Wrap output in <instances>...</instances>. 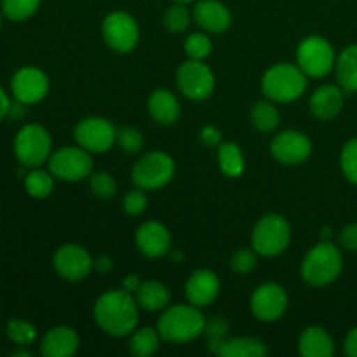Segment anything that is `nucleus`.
Wrapping results in <instances>:
<instances>
[{"instance_id": "nucleus-1", "label": "nucleus", "mask_w": 357, "mask_h": 357, "mask_svg": "<svg viewBox=\"0 0 357 357\" xmlns=\"http://www.w3.org/2000/svg\"><path fill=\"white\" fill-rule=\"evenodd\" d=\"M138 303L135 295L122 289L107 291L96 300L93 316L103 333L110 337H128L138 326Z\"/></svg>"}, {"instance_id": "nucleus-2", "label": "nucleus", "mask_w": 357, "mask_h": 357, "mask_svg": "<svg viewBox=\"0 0 357 357\" xmlns=\"http://www.w3.org/2000/svg\"><path fill=\"white\" fill-rule=\"evenodd\" d=\"M208 321L199 307L192 303L173 305L162 312L157 323L160 338L169 344H188L201 337L206 331Z\"/></svg>"}, {"instance_id": "nucleus-3", "label": "nucleus", "mask_w": 357, "mask_h": 357, "mask_svg": "<svg viewBox=\"0 0 357 357\" xmlns=\"http://www.w3.org/2000/svg\"><path fill=\"white\" fill-rule=\"evenodd\" d=\"M344 271V255L340 248L330 241H321L310 248L303 257L300 274L307 284L314 288H324L340 278Z\"/></svg>"}, {"instance_id": "nucleus-4", "label": "nucleus", "mask_w": 357, "mask_h": 357, "mask_svg": "<svg viewBox=\"0 0 357 357\" xmlns=\"http://www.w3.org/2000/svg\"><path fill=\"white\" fill-rule=\"evenodd\" d=\"M307 89V75L298 65L278 63L264 73L261 91L274 103H291Z\"/></svg>"}, {"instance_id": "nucleus-5", "label": "nucleus", "mask_w": 357, "mask_h": 357, "mask_svg": "<svg viewBox=\"0 0 357 357\" xmlns=\"http://www.w3.org/2000/svg\"><path fill=\"white\" fill-rule=\"evenodd\" d=\"M291 241V227L282 215L271 213L261 216L251 232V246L260 257H279Z\"/></svg>"}, {"instance_id": "nucleus-6", "label": "nucleus", "mask_w": 357, "mask_h": 357, "mask_svg": "<svg viewBox=\"0 0 357 357\" xmlns=\"http://www.w3.org/2000/svg\"><path fill=\"white\" fill-rule=\"evenodd\" d=\"M14 155L23 167H40L52 153V138L40 124H24L14 138Z\"/></svg>"}, {"instance_id": "nucleus-7", "label": "nucleus", "mask_w": 357, "mask_h": 357, "mask_svg": "<svg viewBox=\"0 0 357 357\" xmlns=\"http://www.w3.org/2000/svg\"><path fill=\"white\" fill-rule=\"evenodd\" d=\"M174 160L160 150L145 153L132 166L131 180L142 190H159L166 187L174 176Z\"/></svg>"}, {"instance_id": "nucleus-8", "label": "nucleus", "mask_w": 357, "mask_h": 357, "mask_svg": "<svg viewBox=\"0 0 357 357\" xmlns=\"http://www.w3.org/2000/svg\"><path fill=\"white\" fill-rule=\"evenodd\" d=\"M296 61L302 72L310 79H321L331 73L337 65V54L330 42L319 35H310L296 51Z\"/></svg>"}, {"instance_id": "nucleus-9", "label": "nucleus", "mask_w": 357, "mask_h": 357, "mask_svg": "<svg viewBox=\"0 0 357 357\" xmlns=\"http://www.w3.org/2000/svg\"><path fill=\"white\" fill-rule=\"evenodd\" d=\"M52 176L61 181H80L93 173V157L82 146H61L47 160Z\"/></svg>"}, {"instance_id": "nucleus-10", "label": "nucleus", "mask_w": 357, "mask_h": 357, "mask_svg": "<svg viewBox=\"0 0 357 357\" xmlns=\"http://www.w3.org/2000/svg\"><path fill=\"white\" fill-rule=\"evenodd\" d=\"M101 33L105 44L119 54L131 52L139 40L138 23L126 10H114L108 14L101 24Z\"/></svg>"}, {"instance_id": "nucleus-11", "label": "nucleus", "mask_w": 357, "mask_h": 357, "mask_svg": "<svg viewBox=\"0 0 357 357\" xmlns=\"http://www.w3.org/2000/svg\"><path fill=\"white\" fill-rule=\"evenodd\" d=\"M176 86L188 100H208L215 91V75L208 65L199 59L188 58V61L181 63L176 70Z\"/></svg>"}, {"instance_id": "nucleus-12", "label": "nucleus", "mask_w": 357, "mask_h": 357, "mask_svg": "<svg viewBox=\"0 0 357 357\" xmlns=\"http://www.w3.org/2000/svg\"><path fill=\"white\" fill-rule=\"evenodd\" d=\"M73 136L89 153H105L117 142V129L105 117H86L75 126Z\"/></svg>"}, {"instance_id": "nucleus-13", "label": "nucleus", "mask_w": 357, "mask_h": 357, "mask_svg": "<svg viewBox=\"0 0 357 357\" xmlns=\"http://www.w3.org/2000/svg\"><path fill=\"white\" fill-rule=\"evenodd\" d=\"M52 265L59 278L77 282L91 274V271L94 268V260L86 248H82L80 244L68 243L56 250Z\"/></svg>"}, {"instance_id": "nucleus-14", "label": "nucleus", "mask_w": 357, "mask_h": 357, "mask_svg": "<svg viewBox=\"0 0 357 357\" xmlns=\"http://www.w3.org/2000/svg\"><path fill=\"white\" fill-rule=\"evenodd\" d=\"M250 307L258 321L274 323L281 319L288 309V293L278 282H264L251 295Z\"/></svg>"}, {"instance_id": "nucleus-15", "label": "nucleus", "mask_w": 357, "mask_h": 357, "mask_svg": "<svg viewBox=\"0 0 357 357\" xmlns=\"http://www.w3.org/2000/svg\"><path fill=\"white\" fill-rule=\"evenodd\" d=\"M10 91L14 100L24 105H35L47 96L49 79L37 66H23L14 73Z\"/></svg>"}, {"instance_id": "nucleus-16", "label": "nucleus", "mask_w": 357, "mask_h": 357, "mask_svg": "<svg viewBox=\"0 0 357 357\" xmlns=\"http://www.w3.org/2000/svg\"><path fill=\"white\" fill-rule=\"evenodd\" d=\"M271 153L284 166H298L310 157L312 143L300 131H282L272 139Z\"/></svg>"}, {"instance_id": "nucleus-17", "label": "nucleus", "mask_w": 357, "mask_h": 357, "mask_svg": "<svg viewBox=\"0 0 357 357\" xmlns=\"http://www.w3.org/2000/svg\"><path fill=\"white\" fill-rule=\"evenodd\" d=\"M220 295V279L218 275L208 268H199L192 272L190 278L185 284V296L188 303L195 307H208L218 298Z\"/></svg>"}, {"instance_id": "nucleus-18", "label": "nucleus", "mask_w": 357, "mask_h": 357, "mask_svg": "<svg viewBox=\"0 0 357 357\" xmlns=\"http://www.w3.org/2000/svg\"><path fill=\"white\" fill-rule=\"evenodd\" d=\"M136 248L145 255L146 258H160L169 251L171 248V234L162 223L150 220L145 222L135 236Z\"/></svg>"}, {"instance_id": "nucleus-19", "label": "nucleus", "mask_w": 357, "mask_h": 357, "mask_svg": "<svg viewBox=\"0 0 357 357\" xmlns=\"http://www.w3.org/2000/svg\"><path fill=\"white\" fill-rule=\"evenodd\" d=\"M194 20L209 33H223L232 23V14L220 0H201L194 7Z\"/></svg>"}, {"instance_id": "nucleus-20", "label": "nucleus", "mask_w": 357, "mask_h": 357, "mask_svg": "<svg viewBox=\"0 0 357 357\" xmlns=\"http://www.w3.org/2000/svg\"><path fill=\"white\" fill-rule=\"evenodd\" d=\"M345 91L340 86L324 84L314 91L310 98V112L317 121H331L344 108Z\"/></svg>"}, {"instance_id": "nucleus-21", "label": "nucleus", "mask_w": 357, "mask_h": 357, "mask_svg": "<svg viewBox=\"0 0 357 357\" xmlns=\"http://www.w3.org/2000/svg\"><path fill=\"white\" fill-rule=\"evenodd\" d=\"M79 335L70 326L51 328L40 342V352L45 357H72L79 351Z\"/></svg>"}, {"instance_id": "nucleus-22", "label": "nucleus", "mask_w": 357, "mask_h": 357, "mask_svg": "<svg viewBox=\"0 0 357 357\" xmlns=\"http://www.w3.org/2000/svg\"><path fill=\"white\" fill-rule=\"evenodd\" d=\"M149 114L157 124L173 126L180 119L181 107L178 98L167 89H157L149 98Z\"/></svg>"}, {"instance_id": "nucleus-23", "label": "nucleus", "mask_w": 357, "mask_h": 357, "mask_svg": "<svg viewBox=\"0 0 357 357\" xmlns=\"http://www.w3.org/2000/svg\"><path fill=\"white\" fill-rule=\"evenodd\" d=\"M298 352L303 357H331L335 354L333 337L321 326H310L298 338Z\"/></svg>"}, {"instance_id": "nucleus-24", "label": "nucleus", "mask_w": 357, "mask_h": 357, "mask_svg": "<svg viewBox=\"0 0 357 357\" xmlns=\"http://www.w3.org/2000/svg\"><path fill=\"white\" fill-rule=\"evenodd\" d=\"M135 300L142 309L149 310V312H157L169 305L171 293L162 282L145 281L135 291Z\"/></svg>"}, {"instance_id": "nucleus-25", "label": "nucleus", "mask_w": 357, "mask_h": 357, "mask_svg": "<svg viewBox=\"0 0 357 357\" xmlns=\"http://www.w3.org/2000/svg\"><path fill=\"white\" fill-rule=\"evenodd\" d=\"M338 86L345 93H357V44L349 45L337 58L335 65Z\"/></svg>"}, {"instance_id": "nucleus-26", "label": "nucleus", "mask_w": 357, "mask_h": 357, "mask_svg": "<svg viewBox=\"0 0 357 357\" xmlns=\"http://www.w3.org/2000/svg\"><path fill=\"white\" fill-rule=\"evenodd\" d=\"M216 354L222 357H264L267 354V347L258 338L237 337L223 342Z\"/></svg>"}, {"instance_id": "nucleus-27", "label": "nucleus", "mask_w": 357, "mask_h": 357, "mask_svg": "<svg viewBox=\"0 0 357 357\" xmlns=\"http://www.w3.org/2000/svg\"><path fill=\"white\" fill-rule=\"evenodd\" d=\"M218 166L229 178H239L244 173V155L237 143L225 142L218 146Z\"/></svg>"}, {"instance_id": "nucleus-28", "label": "nucleus", "mask_w": 357, "mask_h": 357, "mask_svg": "<svg viewBox=\"0 0 357 357\" xmlns=\"http://www.w3.org/2000/svg\"><path fill=\"white\" fill-rule=\"evenodd\" d=\"M251 124L258 129L260 132H272L279 128L281 122V115H279L278 107L274 101L261 100L257 101L251 108Z\"/></svg>"}, {"instance_id": "nucleus-29", "label": "nucleus", "mask_w": 357, "mask_h": 357, "mask_svg": "<svg viewBox=\"0 0 357 357\" xmlns=\"http://www.w3.org/2000/svg\"><path fill=\"white\" fill-rule=\"evenodd\" d=\"M131 342H129V347H131V352L138 357H149L155 354L157 349L160 345V335L157 331V328H139V330L132 331Z\"/></svg>"}, {"instance_id": "nucleus-30", "label": "nucleus", "mask_w": 357, "mask_h": 357, "mask_svg": "<svg viewBox=\"0 0 357 357\" xmlns=\"http://www.w3.org/2000/svg\"><path fill=\"white\" fill-rule=\"evenodd\" d=\"M24 190L33 199H45L54 190V176L51 171H44L40 167H33L24 176Z\"/></svg>"}, {"instance_id": "nucleus-31", "label": "nucleus", "mask_w": 357, "mask_h": 357, "mask_svg": "<svg viewBox=\"0 0 357 357\" xmlns=\"http://www.w3.org/2000/svg\"><path fill=\"white\" fill-rule=\"evenodd\" d=\"M40 2L42 0H2L0 10L7 20L20 23L33 16L40 7Z\"/></svg>"}, {"instance_id": "nucleus-32", "label": "nucleus", "mask_w": 357, "mask_h": 357, "mask_svg": "<svg viewBox=\"0 0 357 357\" xmlns=\"http://www.w3.org/2000/svg\"><path fill=\"white\" fill-rule=\"evenodd\" d=\"M6 335L13 344L20 345V347H26V345L35 342L37 330H35L33 324L24 319H10L6 326Z\"/></svg>"}, {"instance_id": "nucleus-33", "label": "nucleus", "mask_w": 357, "mask_h": 357, "mask_svg": "<svg viewBox=\"0 0 357 357\" xmlns=\"http://www.w3.org/2000/svg\"><path fill=\"white\" fill-rule=\"evenodd\" d=\"M192 13L187 9V3L174 2L164 14V26L173 33H181L190 26Z\"/></svg>"}, {"instance_id": "nucleus-34", "label": "nucleus", "mask_w": 357, "mask_h": 357, "mask_svg": "<svg viewBox=\"0 0 357 357\" xmlns=\"http://www.w3.org/2000/svg\"><path fill=\"white\" fill-rule=\"evenodd\" d=\"M89 188H91V192L96 195V197L110 199L117 194L119 185H117V180H115L110 173H105V171H96V173H91Z\"/></svg>"}, {"instance_id": "nucleus-35", "label": "nucleus", "mask_w": 357, "mask_h": 357, "mask_svg": "<svg viewBox=\"0 0 357 357\" xmlns=\"http://www.w3.org/2000/svg\"><path fill=\"white\" fill-rule=\"evenodd\" d=\"M183 49L185 54H187L188 58L202 61V59H206L211 54L213 42L206 33H192L188 35L187 40H185Z\"/></svg>"}, {"instance_id": "nucleus-36", "label": "nucleus", "mask_w": 357, "mask_h": 357, "mask_svg": "<svg viewBox=\"0 0 357 357\" xmlns=\"http://www.w3.org/2000/svg\"><path fill=\"white\" fill-rule=\"evenodd\" d=\"M340 167L344 176L351 183L357 185V136L349 139L340 153Z\"/></svg>"}, {"instance_id": "nucleus-37", "label": "nucleus", "mask_w": 357, "mask_h": 357, "mask_svg": "<svg viewBox=\"0 0 357 357\" xmlns=\"http://www.w3.org/2000/svg\"><path fill=\"white\" fill-rule=\"evenodd\" d=\"M257 258L258 253L255 250H248V248L237 250L236 253L230 257V268H232V272H236V274L246 275L257 267Z\"/></svg>"}, {"instance_id": "nucleus-38", "label": "nucleus", "mask_w": 357, "mask_h": 357, "mask_svg": "<svg viewBox=\"0 0 357 357\" xmlns=\"http://www.w3.org/2000/svg\"><path fill=\"white\" fill-rule=\"evenodd\" d=\"M124 152L128 153H138L143 149V135L135 128H121L117 129V142Z\"/></svg>"}, {"instance_id": "nucleus-39", "label": "nucleus", "mask_w": 357, "mask_h": 357, "mask_svg": "<svg viewBox=\"0 0 357 357\" xmlns=\"http://www.w3.org/2000/svg\"><path fill=\"white\" fill-rule=\"evenodd\" d=\"M146 204H149V199H146L145 192L138 187L135 190H129L124 195V199H122V209L131 216L143 215L146 209Z\"/></svg>"}, {"instance_id": "nucleus-40", "label": "nucleus", "mask_w": 357, "mask_h": 357, "mask_svg": "<svg viewBox=\"0 0 357 357\" xmlns=\"http://www.w3.org/2000/svg\"><path fill=\"white\" fill-rule=\"evenodd\" d=\"M340 244L344 250L357 251V223H351L342 229Z\"/></svg>"}, {"instance_id": "nucleus-41", "label": "nucleus", "mask_w": 357, "mask_h": 357, "mask_svg": "<svg viewBox=\"0 0 357 357\" xmlns=\"http://www.w3.org/2000/svg\"><path fill=\"white\" fill-rule=\"evenodd\" d=\"M201 142L208 146H218L222 143V132L213 126H206L201 129Z\"/></svg>"}, {"instance_id": "nucleus-42", "label": "nucleus", "mask_w": 357, "mask_h": 357, "mask_svg": "<svg viewBox=\"0 0 357 357\" xmlns=\"http://www.w3.org/2000/svg\"><path fill=\"white\" fill-rule=\"evenodd\" d=\"M344 351L349 357H357V326L352 328L345 337Z\"/></svg>"}, {"instance_id": "nucleus-43", "label": "nucleus", "mask_w": 357, "mask_h": 357, "mask_svg": "<svg viewBox=\"0 0 357 357\" xmlns=\"http://www.w3.org/2000/svg\"><path fill=\"white\" fill-rule=\"evenodd\" d=\"M24 114H26V105L21 103V101L14 100L13 103H10V110H9V115L7 117L13 119V121H21V119L24 117Z\"/></svg>"}, {"instance_id": "nucleus-44", "label": "nucleus", "mask_w": 357, "mask_h": 357, "mask_svg": "<svg viewBox=\"0 0 357 357\" xmlns=\"http://www.w3.org/2000/svg\"><path fill=\"white\" fill-rule=\"evenodd\" d=\"M10 103H13V101H10L9 94H7L6 91H3L2 87H0V122H2L3 119L7 117V115H9Z\"/></svg>"}, {"instance_id": "nucleus-45", "label": "nucleus", "mask_w": 357, "mask_h": 357, "mask_svg": "<svg viewBox=\"0 0 357 357\" xmlns=\"http://www.w3.org/2000/svg\"><path fill=\"white\" fill-rule=\"evenodd\" d=\"M139 284H142V281H139V278L136 274H129L128 278L122 281V288H124L126 291L132 293V295H135L136 289L139 288Z\"/></svg>"}, {"instance_id": "nucleus-46", "label": "nucleus", "mask_w": 357, "mask_h": 357, "mask_svg": "<svg viewBox=\"0 0 357 357\" xmlns=\"http://www.w3.org/2000/svg\"><path fill=\"white\" fill-rule=\"evenodd\" d=\"M114 267V261H112L110 257H100L96 261H94V268L101 274H107V272L112 271Z\"/></svg>"}, {"instance_id": "nucleus-47", "label": "nucleus", "mask_w": 357, "mask_h": 357, "mask_svg": "<svg viewBox=\"0 0 357 357\" xmlns=\"http://www.w3.org/2000/svg\"><path fill=\"white\" fill-rule=\"evenodd\" d=\"M13 357H31V352L30 351H24V349H20V351H14Z\"/></svg>"}, {"instance_id": "nucleus-48", "label": "nucleus", "mask_w": 357, "mask_h": 357, "mask_svg": "<svg viewBox=\"0 0 357 357\" xmlns=\"http://www.w3.org/2000/svg\"><path fill=\"white\" fill-rule=\"evenodd\" d=\"M174 2H181V3H188V2H194V0H174Z\"/></svg>"}, {"instance_id": "nucleus-49", "label": "nucleus", "mask_w": 357, "mask_h": 357, "mask_svg": "<svg viewBox=\"0 0 357 357\" xmlns=\"http://www.w3.org/2000/svg\"><path fill=\"white\" fill-rule=\"evenodd\" d=\"M0 26H2V13H0Z\"/></svg>"}]
</instances>
